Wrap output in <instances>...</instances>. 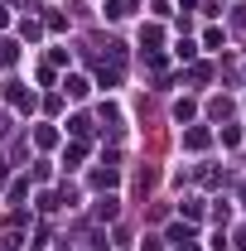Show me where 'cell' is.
<instances>
[{
	"label": "cell",
	"instance_id": "6da1fadb",
	"mask_svg": "<svg viewBox=\"0 0 246 251\" xmlns=\"http://www.w3.org/2000/svg\"><path fill=\"white\" fill-rule=\"evenodd\" d=\"M125 15H130V0H111L106 5V20H125Z\"/></svg>",
	"mask_w": 246,
	"mask_h": 251
},
{
	"label": "cell",
	"instance_id": "7a4b0ae2",
	"mask_svg": "<svg viewBox=\"0 0 246 251\" xmlns=\"http://www.w3.org/2000/svg\"><path fill=\"white\" fill-rule=\"evenodd\" d=\"M184 145H188V150H203V145H208V130H188Z\"/></svg>",
	"mask_w": 246,
	"mask_h": 251
},
{
	"label": "cell",
	"instance_id": "3957f363",
	"mask_svg": "<svg viewBox=\"0 0 246 251\" xmlns=\"http://www.w3.org/2000/svg\"><path fill=\"white\" fill-rule=\"evenodd\" d=\"M63 87H68V97H87V82H82V77H68Z\"/></svg>",
	"mask_w": 246,
	"mask_h": 251
},
{
	"label": "cell",
	"instance_id": "277c9868",
	"mask_svg": "<svg viewBox=\"0 0 246 251\" xmlns=\"http://www.w3.org/2000/svg\"><path fill=\"white\" fill-rule=\"evenodd\" d=\"M68 130H73V135H87V130H92V121H87V116H77V121H68Z\"/></svg>",
	"mask_w": 246,
	"mask_h": 251
},
{
	"label": "cell",
	"instance_id": "5b68a950",
	"mask_svg": "<svg viewBox=\"0 0 246 251\" xmlns=\"http://www.w3.org/2000/svg\"><path fill=\"white\" fill-rule=\"evenodd\" d=\"M0 184H5V159H0Z\"/></svg>",
	"mask_w": 246,
	"mask_h": 251
},
{
	"label": "cell",
	"instance_id": "8992f818",
	"mask_svg": "<svg viewBox=\"0 0 246 251\" xmlns=\"http://www.w3.org/2000/svg\"><path fill=\"white\" fill-rule=\"evenodd\" d=\"M242 198H246V188H242Z\"/></svg>",
	"mask_w": 246,
	"mask_h": 251
},
{
	"label": "cell",
	"instance_id": "52a82bcc",
	"mask_svg": "<svg viewBox=\"0 0 246 251\" xmlns=\"http://www.w3.org/2000/svg\"><path fill=\"white\" fill-rule=\"evenodd\" d=\"M184 5H188V0H184Z\"/></svg>",
	"mask_w": 246,
	"mask_h": 251
}]
</instances>
